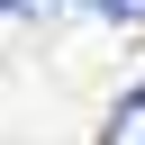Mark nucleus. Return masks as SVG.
<instances>
[{
    "instance_id": "nucleus-1",
    "label": "nucleus",
    "mask_w": 145,
    "mask_h": 145,
    "mask_svg": "<svg viewBox=\"0 0 145 145\" xmlns=\"http://www.w3.org/2000/svg\"><path fill=\"white\" fill-rule=\"evenodd\" d=\"M100 145H145V82L118 91V109L100 118Z\"/></svg>"
}]
</instances>
